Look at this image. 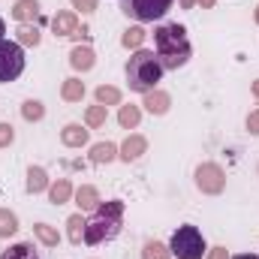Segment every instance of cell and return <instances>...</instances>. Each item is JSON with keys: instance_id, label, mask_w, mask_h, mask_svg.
Listing matches in <instances>:
<instances>
[{"instance_id": "19", "label": "cell", "mask_w": 259, "mask_h": 259, "mask_svg": "<svg viewBox=\"0 0 259 259\" xmlns=\"http://www.w3.org/2000/svg\"><path fill=\"white\" fill-rule=\"evenodd\" d=\"M118 124L121 130H136L142 124V106H136V103H121L118 106Z\"/></svg>"}, {"instance_id": "29", "label": "cell", "mask_w": 259, "mask_h": 259, "mask_svg": "<svg viewBox=\"0 0 259 259\" xmlns=\"http://www.w3.org/2000/svg\"><path fill=\"white\" fill-rule=\"evenodd\" d=\"M18 232V214L12 208H0V238H12Z\"/></svg>"}, {"instance_id": "13", "label": "cell", "mask_w": 259, "mask_h": 259, "mask_svg": "<svg viewBox=\"0 0 259 259\" xmlns=\"http://www.w3.org/2000/svg\"><path fill=\"white\" fill-rule=\"evenodd\" d=\"M52 187V178L42 166H27V175H24V190L30 196H39V193H49Z\"/></svg>"}, {"instance_id": "7", "label": "cell", "mask_w": 259, "mask_h": 259, "mask_svg": "<svg viewBox=\"0 0 259 259\" xmlns=\"http://www.w3.org/2000/svg\"><path fill=\"white\" fill-rule=\"evenodd\" d=\"M24 49L15 42V39H3L0 42V84H9L15 81L21 72H24Z\"/></svg>"}, {"instance_id": "38", "label": "cell", "mask_w": 259, "mask_h": 259, "mask_svg": "<svg viewBox=\"0 0 259 259\" xmlns=\"http://www.w3.org/2000/svg\"><path fill=\"white\" fill-rule=\"evenodd\" d=\"M253 21H256V24H259V6H256V12H253Z\"/></svg>"}, {"instance_id": "9", "label": "cell", "mask_w": 259, "mask_h": 259, "mask_svg": "<svg viewBox=\"0 0 259 259\" xmlns=\"http://www.w3.org/2000/svg\"><path fill=\"white\" fill-rule=\"evenodd\" d=\"M145 154H148V139L142 133H130L127 139L118 145V160H124V163H136Z\"/></svg>"}, {"instance_id": "28", "label": "cell", "mask_w": 259, "mask_h": 259, "mask_svg": "<svg viewBox=\"0 0 259 259\" xmlns=\"http://www.w3.org/2000/svg\"><path fill=\"white\" fill-rule=\"evenodd\" d=\"M21 118H24L27 124H39V121L46 118V103H42V100H24V103H21Z\"/></svg>"}, {"instance_id": "25", "label": "cell", "mask_w": 259, "mask_h": 259, "mask_svg": "<svg viewBox=\"0 0 259 259\" xmlns=\"http://www.w3.org/2000/svg\"><path fill=\"white\" fill-rule=\"evenodd\" d=\"M33 238H36L42 247H49V250H55V247L61 244V232H58L52 223H33Z\"/></svg>"}, {"instance_id": "36", "label": "cell", "mask_w": 259, "mask_h": 259, "mask_svg": "<svg viewBox=\"0 0 259 259\" xmlns=\"http://www.w3.org/2000/svg\"><path fill=\"white\" fill-rule=\"evenodd\" d=\"M229 259H259L256 253H238V256H229Z\"/></svg>"}, {"instance_id": "21", "label": "cell", "mask_w": 259, "mask_h": 259, "mask_svg": "<svg viewBox=\"0 0 259 259\" xmlns=\"http://www.w3.org/2000/svg\"><path fill=\"white\" fill-rule=\"evenodd\" d=\"M145 39H148V30H145L142 24H130L127 30L121 33V46H124L127 52H139V49H145Z\"/></svg>"}, {"instance_id": "17", "label": "cell", "mask_w": 259, "mask_h": 259, "mask_svg": "<svg viewBox=\"0 0 259 259\" xmlns=\"http://www.w3.org/2000/svg\"><path fill=\"white\" fill-rule=\"evenodd\" d=\"M84 226H88V217L81 211H75V214L66 217V241L72 247H81L84 244Z\"/></svg>"}, {"instance_id": "34", "label": "cell", "mask_w": 259, "mask_h": 259, "mask_svg": "<svg viewBox=\"0 0 259 259\" xmlns=\"http://www.w3.org/2000/svg\"><path fill=\"white\" fill-rule=\"evenodd\" d=\"M202 259H229V250H226L223 244H214V247H208V253Z\"/></svg>"}, {"instance_id": "20", "label": "cell", "mask_w": 259, "mask_h": 259, "mask_svg": "<svg viewBox=\"0 0 259 259\" xmlns=\"http://www.w3.org/2000/svg\"><path fill=\"white\" fill-rule=\"evenodd\" d=\"M72 193H75L72 181H69V178H58V181H52V187H49V202H52V205H66V202H72Z\"/></svg>"}, {"instance_id": "24", "label": "cell", "mask_w": 259, "mask_h": 259, "mask_svg": "<svg viewBox=\"0 0 259 259\" xmlns=\"http://www.w3.org/2000/svg\"><path fill=\"white\" fill-rule=\"evenodd\" d=\"M94 100L109 109V106H121V103H124V94H121V88H115V84H97V88H94Z\"/></svg>"}, {"instance_id": "12", "label": "cell", "mask_w": 259, "mask_h": 259, "mask_svg": "<svg viewBox=\"0 0 259 259\" xmlns=\"http://www.w3.org/2000/svg\"><path fill=\"white\" fill-rule=\"evenodd\" d=\"M72 202L78 205V211L81 214H94L97 208H100V190L94 187V184H78L75 187V193H72Z\"/></svg>"}, {"instance_id": "31", "label": "cell", "mask_w": 259, "mask_h": 259, "mask_svg": "<svg viewBox=\"0 0 259 259\" xmlns=\"http://www.w3.org/2000/svg\"><path fill=\"white\" fill-rule=\"evenodd\" d=\"M15 142V127L9 121H0V148H9Z\"/></svg>"}, {"instance_id": "39", "label": "cell", "mask_w": 259, "mask_h": 259, "mask_svg": "<svg viewBox=\"0 0 259 259\" xmlns=\"http://www.w3.org/2000/svg\"><path fill=\"white\" fill-rule=\"evenodd\" d=\"M256 175H259V163H256Z\"/></svg>"}, {"instance_id": "2", "label": "cell", "mask_w": 259, "mask_h": 259, "mask_svg": "<svg viewBox=\"0 0 259 259\" xmlns=\"http://www.w3.org/2000/svg\"><path fill=\"white\" fill-rule=\"evenodd\" d=\"M124 202L121 199H109V202H100V208L88 217V226H84V244L97 247V244H106V241H115L121 232H124Z\"/></svg>"}, {"instance_id": "35", "label": "cell", "mask_w": 259, "mask_h": 259, "mask_svg": "<svg viewBox=\"0 0 259 259\" xmlns=\"http://www.w3.org/2000/svg\"><path fill=\"white\" fill-rule=\"evenodd\" d=\"M250 94L259 100V78H256V81H250Z\"/></svg>"}, {"instance_id": "37", "label": "cell", "mask_w": 259, "mask_h": 259, "mask_svg": "<svg viewBox=\"0 0 259 259\" xmlns=\"http://www.w3.org/2000/svg\"><path fill=\"white\" fill-rule=\"evenodd\" d=\"M3 39H6V21L0 18V42H3Z\"/></svg>"}, {"instance_id": "26", "label": "cell", "mask_w": 259, "mask_h": 259, "mask_svg": "<svg viewBox=\"0 0 259 259\" xmlns=\"http://www.w3.org/2000/svg\"><path fill=\"white\" fill-rule=\"evenodd\" d=\"M106 121H109L106 106L94 103V106H88V109H84V127H88V130H103V127H106Z\"/></svg>"}, {"instance_id": "1", "label": "cell", "mask_w": 259, "mask_h": 259, "mask_svg": "<svg viewBox=\"0 0 259 259\" xmlns=\"http://www.w3.org/2000/svg\"><path fill=\"white\" fill-rule=\"evenodd\" d=\"M154 52L160 58L163 69H181L190 64L193 46L187 39V27L178 21H163L154 27Z\"/></svg>"}, {"instance_id": "14", "label": "cell", "mask_w": 259, "mask_h": 259, "mask_svg": "<svg viewBox=\"0 0 259 259\" xmlns=\"http://www.w3.org/2000/svg\"><path fill=\"white\" fill-rule=\"evenodd\" d=\"M69 66L75 72H91L97 66V52L91 46H72L69 49Z\"/></svg>"}, {"instance_id": "16", "label": "cell", "mask_w": 259, "mask_h": 259, "mask_svg": "<svg viewBox=\"0 0 259 259\" xmlns=\"http://www.w3.org/2000/svg\"><path fill=\"white\" fill-rule=\"evenodd\" d=\"M39 15H42L39 0H15V6H12V18L18 24H36Z\"/></svg>"}, {"instance_id": "3", "label": "cell", "mask_w": 259, "mask_h": 259, "mask_svg": "<svg viewBox=\"0 0 259 259\" xmlns=\"http://www.w3.org/2000/svg\"><path fill=\"white\" fill-rule=\"evenodd\" d=\"M163 64L157 58V52L151 49H139L130 55V61L124 64V75H127V88L133 94H148L163 81Z\"/></svg>"}, {"instance_id": "5", "label": "cell", "mask_w": 259, "mask_h": 259, "mask_svg": "<svg viewBox=\"0 0 259 259\" xmlns=\"http://www.w3.org/2000/svg\"><path fill=\"white\" fill-rule=\"evenodd\" d=\"M172 6H175V0H121V12L133 18L136 24L163 21Z\"/></svg>"}, {"instance_id": "11", "label": "cell", "mask_w": 259, "mask_h": 259, "mask_svg": "<svg viewBox=\"0 0 259 259\" xmlns=\"http://www.w3.org/2000/svg\"><path fill=\"white\" fill-rule=\"evenodd\" d=\"M88 142H91V130L84 127V124H75V121H69V124H64V130H61V145L64 148H88Z\"/></svg>"}, {"instance_id": "8", "label": "cell", "mask_w": 259, "mask_h": 259, "mask_svg": "<svg viewBox=\"0 0 259 259\" xmlns=\"http://www.w3.org/2000/svg\"><path fill=\"white\" fill-rule=\"evenodd\" d=\"M142 109H145L148 115H154V118H163V115H169V109H172V97H169V91H163V88H154V91L142 94Z\"/></svg>"}, {"instance_id": "18", "label": "cell", "mask_w": 259, "mask_h": 259, "mask_svg": "<svg viewBox=\"0 0 259 259\" xmlns=\"http://www.w3.org/2000/svg\"><path fill=\"white\" fill-rule=\"evenodd\" d=\"M84 94H88V88H84V81L78 75H69V78L61 81V100L64 103H81Z\"/></svg>"}, {"instance_id": "33", "label": "cell", "mask_w": 259, "mask_h": 259, "mask_svg": "<svg viewBox=\"0 0 259 259\" xmlns=\"http://www.w3.org/2000/svg\"><path fill=\"white\" fill-rule=\"evenodd\" d=\"M214 3H217V0H178L181 9H196V6H202V9H214Z\"/></svg>"}, {"instance_id": "4", "label": "cell", "mask_w": 259, "mask_h": 259, "mask_svg": "<svg viewBox=\"0 0 259 259\" xmlns=\"http://www.w3.org/2000/svg\"><path fill=\"white\" fill-rule=\"evenodd\" d=\"M169 250H172V256H178V259H202L208 253V241H205V235H202L199 226L184 223V226H178L172 232Z\"/></svg>"}, {"instance_id": "23", "label": "cell", "mask_w": 259, "mask_h": 259, "mask_svg": "<svg viewBox=\"0 0 259 259\" xmlns=\"http://www.w3.org/2000/svg\"><path fill=\"white\" fill-rule=\"evenodd\" d=\"M15 42H18L21 49H36V46L42 42V30H39L36 24H18V30H15Z\"/></svg>"}, {"instance_id": "6", "label": "cell", "mask_w": 259, "mask_h": 259, "mask_svg": "<svg viewBox=\"0 0 259 259\" xmlns=\"http://www.w3.org/2000/svg\"><path fill=\"white\" fill-rule=\"evenodd\" d=\"M193 184L199 193L205 196H220L226 190V169L214 160H205L193 169Z\"/></svg>"}, {"instance_id": "32", "label": "cell", "mask_w": 259, "mask_h": 259, "mask_svg": "<svg viewBox=\"0 0 259 259\" xmlns=\"http://www.w3.org/2000/svg\"><path fill=\"white\" fill-rule=\"evenodd\" d=\"M244 127H247V133H250L253 139H259V109L247 112V121H244Z\"/></svg>"}, {"instance_id": "15", "label": "cell", "mask_w": 259, "mask_h": 259, "mask_svg": "<svg viewBox=\"0 0 259 259\" xmlns=\"http://www.w3.org/2000/svg\"><path fill=\"white\" fill-rule=\"evenodd\" d=\"M115 160H118V145L115 142H97V145L88 148V163H94V166H109Z\"/></svg>"}, {"instance_id": "22", "label": "cell", "mask_w": 259, "mask_h": 259, "mask_svg": "<svg viewBox=\"0 0 259 259\" xmlns=\"http://www.w3.org/2000/svg\"><path fill=\"white\" fill-rule=\"evenodd\" d=\"M0 259H42L39 256V250H36V244L33 241H15V244H9Z\"/></svg>"}, {"instance_id": "27", "label": "cell", "mask_w": 259, "mask_h": 259, "mask_svg": "<svg viewBox=\"0 0 259 259\" xmlns=\"http://www.w3.org/2000/svg\"><path fill=\"white\" fill-rule=\"evenodd\" d=\"M142 259H172V250L166 241H157V238H148L142 244Z\"/></svg>"}, {"instance_id": "10", "label": "cell", "mask_w": 259, "mask_h": 259, "mask_svg": "<svg viewBox=\"0 0 259 259\" xmlns=\"http://www.w3.org/2000/svg\"><path fill=\"white\" fill-rule=\"evenodd\" d=\"M52 33L55 36H75L78 33V12L75 9H58L52 15Z\"/></svg>"}, {"instance_id": "30", "label": "cell", "mask_w": 259, "mask_h": 259, "mask_svg": "<svg viewBox=\"0 0 259 259\" xmlns=\"http://www.w3.org/2000/svg\"><path fill=\"white\" fill-rule=\"evenodd\" d=\"M69 3H72V9H75L78 15H94L97 6H100V0H69Z\"/></svg>"}]
</instances>
